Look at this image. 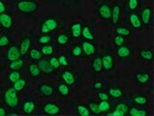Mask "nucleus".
Segmentation results:
<instances>
[{"label":"nucleus","mask_w":154,"mask_h":116,"mask_svg":"<svg viewBox=\"0 0 154 116\" xmlns=\"http://www.w3.org/2000/svg\"><path fill=\"white\" fill-rule=\"evenodd\" d=\"M120 13H122V8L119 5L115 4L112 7V16H111V19H112V24L113 25H117L119 21L120 18Z\"/></svg>","instance_id":"4468645a"},{"label":"nucleus","mask_w":154,"mask_h":116,"mask_svg":"<svg viewBox=\"0 0 154 116\" xmlns=\"http://www.w3.org/2000/svg\"><path fill=\"white\" fill-rule=\"evenodd\" d=\"M38 68H40L41 72H45V74H46V75L52 74V72H54V70H55L54 68L50 65L49 61L46 60V59H43V58H42V59L38 60Z\"/></svg>","instance_id":"6e6552de"},{"label":"nucleus","mask_w":154,"mask_h":116,"mask_svg":"<svg viewBox=\"0 0 154 116\" xmlns=\"http://www.w3.org/2000/svg\"><path fill=\"white\" fill-rule=\"evenodd\" d=\"M10 45V39L6 35L0 36V47H6Z\"/></svg>","instance_id":"79ce46f5"},{"label":"nucleus","mask_w":154,"mask_h":116,"mask_svg":"<svg viewBox=\"0 0 154 116\" xmlns=\"http://www.w3.org/2000/svg\"><path fill=\"white\" fill-rule=\"evenodd\" d=\"M58 60H59L60 65H62V66L67 67V65H69V61H67V58L64 54H62L59 58H58Z\"/></svg>","instance_id":"49530a36"},{"label":"nucleus","mask_w":154,"mask_h":116,"mask_svg":"<svg viewBox=\"0 0 154 116\" xmlns=\"http://www.w3.org/2000/svg\"><path fill=\"white\" fill-rule=\"evenodd\" d=\"M128 110H129V106L128 105L124 104V103H120L117 106H116V108L114 110L113 113H106V115H112V116H124L128 114Z\"/></svg>","instance_id":"0eeeda50"},{"label":"nucleus","mask_w":154,"mask_h":116,"mask_svg":"<svg viewBox=\"0 0 154 116\" xmlns=\"http://www.w3.org/2000/svg\"><path fill=\"white\" fill-rule=\"evenodd\" d=\"M97 97L100 101H108L109 100V95L106 93H102V92H99L97 94Z\"/></svg>","instance_id":"de8ad7c7"},{"label":"nucleus","mask_w":154,"mask_h":116,"mask_svg":"<svg viewBox=\"0 0 154 116\" xmlns=\"http://www.w3.org/2000/svg\"><path fill=\"white\" fill-rule=\"evenodd\" d=\"M77 112H78V114L81 116H90L91 115L90 109L87 108V106L82 105L77 106Z\"/></svg>","instance_id":"f704fd0d"},{"label":"nucleus","mask_w":154,"mask_h":116,"mask_svg":"<svg viewBox=\"0 0 154 116\" xmlns=\"http://www.w3.org/2000/svg\"><path fill=\"white\" fill-rule=\"evenodd\" d=\"M36 109V104L34 101H25L22 105V110L26 115L32 114Z\"/></svg>","instance_id":"dca6fc26"},{"label":"nucleus","mask_w":154,"mask_h":116,"mask_svg":"<svg viewBox=\"0 0 154 116\" xmlns=\"http://www.w3.org/2000/svg\"><path fill=\"white\" fill-rule=\"evenodd\" d=\"M59 26V22L54 18H46L42 21L41 25V32L42 34H48L52 31H55Z\"/></svg>","instance_id":"7ed1b4c3"},{"label":"nucleus","mask_w":154,"mask_h":116,"mask_svg":"<svg viewBox=\"0 0 154 116\" xmlns=\"http://www.w3.org/2000/svg\"><path fill=\"white\" fill-rule=\"evenodd\" d=\"M8 114L7 110L4 108V106L0 105V116H6Z\"/></svg>","instance_id":"3c124183"},{"label":"nucleus","mask_w":154,"mask_h":116,"mask_svg":"<svg viewBox=\"0 0 154 116\" xmlns=\"http://www.w3.org/2000/svg\"><path fill=\"white\" fill-rule=\"evenodd\" d=\"M138 5H139L138 0H128V7H129V10H131V11L137 9Z\"/></svg>","instance_id":"a18cd8bd"},{"label":"nucleus","mask_w":154,"mask_h":116,"mask_svg":"<svg viewBox=\"0 0 154 116\" xmlns=\"http://www.w3.org/2000/svg\"><path fill=\"white\" fill-rule=\"evenodd\" d=\"M17 9L18 12L24 14H32L38 9V4L33 0H20L17 3Z\"/></svg>","instance_id":"f03ea898"},{"label":"nucleus","mask_w":154,"mask_h":116,"mask_svg":"<svg viewBox=\"0 0 154 116\" xmlns=\"http://www.w3.org/2000/svg\"><path fill=\"white\" fill-rule=\"evenodd\" d=\"M88 108L90 109L91 113H94L95 115H99L101 113L100 110H99V106H98L97 102H93V103H90L88 105Z\"/></svg>","instance_id":"473e14b6"},{"label":"nucleus","mask_w":154,"mask_h":116,"mask_svg":"<svg viewBox=\"0 0 154 116\" xmlns=\"http://www.w3.org/2000/svg\"><path fill=\"white\" fill-rule=\"evenodd\" d=\"M117 55L119 58H129L132 55V50H130L128 47H125V46L119 47L117 50Z\"/></svg>","instance_id":"f3484780"},{"label":"nucleus","mask_w":154,"mask_h":116,"mask_svg":"<svg viewBox=\"0 0 154 116\" xmlns=\"http://www.w3.org/2000/svg\"><path fill=\"white\" fill-rule=\"evenodd\" d=\"M67 1H73V0H67Z\"/></svg>","instance_id":"864d4df0"},{"label":"nucleus","mask_w":154,"mask_h":116,"mask_svg":"<svg viewBox=\"0 0 154 116\" xmlns=\"http://www.w3.org/2000/svg\"><path fill=\"white\" fill-rule=\"evenodd\" d=\"M9 80L12 82V83H14L17 80H18L21 77V74L18 71H16V70H13L9 74Z\"/></svg>","instance_id":"72a5a7b5"},{"label":"nucleus","mask_w":154,"mask_h":116,"mask_svg":"<svg viewBox=\"0 0 154 116\" xmlns=\"http://www.w3.org/2000/svg\"><path fill=\"white\" fill-rule=\"evenodd\" d=\"M81 32H82V25L81 23L76 22L73 23L71 25V34L73 38H79L81 36Z\"/></svg>","instance_id":"393cba45"},{"label":"nucleus","mask_w":154,"mask_h":116,"mask_svg":"<svg viewBox=\"0 0 154 116\" xmlns=\"http://www.w3.org/2000/svg\"><path fill=\"white\" fill-rule=\"evenodd\" d=\"M52 41V38L51 36L49 35H42L41 36L40 38H38V44H40V45H42V46H45V45H48V44H50Z\"/></svg>","instance_id":"4c0bfd02"},{"label":"nucleus","mask_w":154,"mask_h":116,"mask_svg":"<svg viewBox=\"0 0 154 116\" xmlns=\"http://www.w3.org/2000/svg\"><path fill=\"white\" fill-rule=\"evenodd\" d=\"M49 63H50V65L54 68L55 70H58L60 68V63H59V60H58V58L55 57V56H51L50 57V59H49Z\"/></svg>","instance_id":"37998d69"},{"label":"nucleus","mask_w":154,"mask_h":116,"mask_svg":"<svg viewBox=\"0 0 154 116\" xmlns=\"http://www.w3.org/2000/svg\"><path fill=\"white\" fill-rule=\"evenodd\" d=\"M133 102L139 105H146L147 104L148 100L146 97H144V96H137L133 99Z\"/></svg>","instance_id":"58836bf2"},{"label":"nucleus","mask_w":154,"mask_h":116,"mask_svg":"<svg viewBox=\"0 0 154 116\" xmlns=\"http://www.w3.org/2000/svg\"><path fill=\"white\" fill-rule=\"evenodd\" d=\"M81 35L83 36V38L85 39V40H89V41H94V33L91 32V28L89 26H85V27L82 28Z\"/></svg>","instance_id":"b1692460"},{"label":"nucleus","mask_w":154,"mask_h":116,"mask_svg":"<svg viewBox=\"0 0 154 116\" xmlns=\"http://www.w3.org/2000/svg\"><path fill=\"white\" fill-rule=\"evenodd\" d=\"M58 91H59V93L62 96H65V97H66L69 94V86H67V84L66 83H61L58 86Z\"/></svg>","instance_id":"e433bc0d"},{"label":"nucleus","mask_w":154,"mask_h":116,"mask_svg":"<svg viewBox=\"0 0 154 116\" xmlns=\"http://www.w3.org/2000/svg\"><path fill=\"white\" fill-rule=\"evenodd\" d=\"M81 47H82L83 52L85 53V55H87V56H91L96 52V48H95L94 44L88 42V41H84L82 43Z\"/></svg>","instance_id":"9b49d317"},{"label":"nucleus","mask_w":154,"mask_h":116,"mask_svg":"<svg viewBox=\"0 0 154 116\" xmlns=\"http://www.w3.org/2000/svg\"><path fill=\"white\" fill-rule=\"evenodd\" d=\"M3 101L9 108H17L19 105L18 92L14 87H10L3 93Z\"/></svg>","instance_id":"f257e3e1"},{"label":"nucleus","mask_w":154,"mask_h":116,"mask_svg":"<svg viewBox=\"0 0 154 116\" xmlns=\"http://www.w3.org/2000/svg\"><path fill=\"white\" fill-rule=\"evenodd\" d=\"M32 46V40L29 37H24L21 43L20 46H19V51H20L21 56H25L27 54V52L30 50V47Z\"/></svg>","instance_id":"9d476101"},{"label":"nucleus","mask_w":154,"mask_h":116,"mask_svg":"<svg viewBox=\"0 0 154 116\" xmlns=\"http://www.w3.org/2000/svg\"><path fill=\"white\" fill-rule=\"evenodd\" d=\"M98 106L100 112H109V111H111V108H112L108 101H101L100 103H98Z\"/></svg>","instance_id":"7c9ffc66"},{"label":"nucleus","mask_w":154,"mask_h":116,"mask_svg":"<svg viewBox=\"0 0 154 116\" xmlns=\"http://www.w3.org/2000/svg\"><path fill=\"white\" fill-rule=\"evenodd\" d=\"M42 110L46 115L53 116V115L59 114L61 112V108L54 103H47L43 105Z\"/></svg>","instance_id":"39448f33"},{"label":"nucleus","mask_w":154,"mask_h":116,"mask_svg":"<svg viewBox=\"0 0 154 116\" xmlns=\"http://www.w3.org/2000/svg\"><path fill=\"white\" fill-rule=\"evenodd\" d=\"M151 18H152V9L149 7L143 8L141 13L142 23L144 24V25H148L149 22L151 21Z\"/></svg>","instance_id":"ddd939ff"},{"label":"nucleus","mask_w":154,"mask_h":116,"mask_svg":"<svg viewBox=\"0 0 154 116\" xmlns=\"http://www.w3.org/2000/svg\"><path fill=\"white\" fill-rule=\"evenodd\" d=\"M38 91L41 92V94H42L45 97H49L54 94V88H53V86L47 83H42L38 85Z\"/></svg>","instance_id":"2eb2a0df"},{"label":"nucleus","mask_w":154,"mask_h":116,"mask_svg":"<svg viewBox=\"0 0 154 116\" xmlns=\"http://www.w3.org/2000/svg\"><path fill=\"white\" fill-rule=\"evenodd\" d=\"M29 56H30L31 59L35 60V61H38L42 58V51L36 50V48H32L30 52H29Z\"/></svg>","instance_id":"c756f323"},{"label":"nucleus","mask_w":154,"mask_h":116,"mask_svg":"<svg viewBox=\"0 0 154 116\" xmlns=\"http://www.w3.org/2000/svg\"><path fill=\"white\" fill-rule=\"evenodd\" d=\"M26 84H27V81H26V79H19L18 80H17L16 82L14 83V88L16 89L17 92H20V91H22L24 88H25V86H26Z\"/></svg>","instance_id":"c85d7f7f"},{"label":"nucleus","mask_w":154,"mask_h":116,"mask_svg":"<svg viewBox=\"0 0 154 116\" xmlns=\"http://www.w3.org/2000/svg\"><path fill=\"white\" fill-rule=\"evenodd\" d=\"M116 33H117L118 35H120V36L128 37V36L131 35V30H129V29L126 28V27L119 26V27L116 28Z\"/></svg>","instance_id":"2f4dec72"},{"label":"nucleus","mask_w":154,"mask_h":116,"mask_svg":"<svg viewBox=\"0 0 154 116\" xmlns=\"http://www.w3.org/2000/svg\"><path fill=\"white\" fill-rule=\"evenodd\" d=\"M0 70H1V63H0Z\"/></svg>","instance_id":"603ef678"},{"label":"nucleus","mask_w":154,"mask_h":116,"mask_svg":"<svg viewBox=\"0 0 154 116\" xmlns=\"http://www.w3.org/2000/svg\"><path fill=\"white\" fill-rule=\"evenodd\" d=\"M91 68H93V70L95 72H102L103 70V66H102V59H101V56L98 54L96 55L94 60H93V63H91Z\"/></svg>","instance_id":"aec40b11"},{"label":"nucleus","mask_w":154,"mask_h":116,"mask_svg":"<svg viewBox=\"0 0 154 116\" xmlns=\"http://www.w3.org/2000/svg\"><path fill=\"white\" fill-rule=\"evenodd\" d=\"M62 79L67 85H73L75 82V76L69 71H64L62 74Z\"/></svg>","instance_id":"6ab92c4d"},{"label":"nucleus","mask_w":154,"mask_h":116,"mask_svg":"<svg viewBox=\"0 0 154 116\" xmlns=\"http://www.w3.org/2000/svg\"><path fill=\"white\" fill-rule=\"evenodd\" d=\"M0 25L7 30H11L14 25V18L10 14L1 13L0 14Z\"/></svg>","instance_id":"20e7f679"},{"label":"nucleus","mask_w":154,"mask_h":116,"mask_svg":"<svg viewBox=\"0 0 154 116\" xmlns=\"http://www.w3.org/2000/svg\"><path fill=\"white\" fill-rule=\"evenodd\" d=\"M6 10H7L6 5L4 4V2L2 1V0H0V14L5 13V12H6Z\"/></svg>","instance_id":"8fccbe9b"},{"label":"nucleus","mask_w":154,"mask_h":116,"mask_svg":"<svg viewBox=\"0 0 154 116\" xmlns=\"http://www.w3.org/2000/svg\"><path fill=\"white\" fill-rule=\"evenodd\" d=\"M135 79L136 80L141 84H146L147 82L150 80L151 76L148 72H137L136 76H135Z\"/></svg>","instance_id":"412c9836"},{"label":"nucleus","mask_w":154,"mask_h":116,"mask_svg":"<svg viewBox=\"0 0 154 116\" xmlns=\"http://www.w3.org/2000/svg\"><path fill=\"white\" fill-rule=\"evenodd\" d=\"M69 38L66 34H60L59 36L57 37V43L59 44L60 46H66L67 42H69Z\"/></svg>","instance_id":"ea45409f"},{"label":"nucleus","mask_w":154,"mask_h":116,"mask_svg":"<svg viewBox=\"0 0 154 116\" xmlns=\"http://www.w3.org/2000/svg\"><path fill=\"white\" fill-rule=\"evenodd\" d=\"M21 57L20 51H19V47H17L16 45H13L8 48L7 51V58L9 61H14L17 60L18 58Z\"/></svg>","instance_id":"1a4fd4ad"},{"label":"nucleus","mask_w":154,"mask_h":116,"mask_svg":"<svg viewBox=\"0 0 154 116\" xmlns=\"http://www.w3.org/2000/svg\"><path fill=\"white\" fill-rule=\"evenodd\" d=\"M24 66V60L22 59V58H18V59L17 60H14V61H11L10 62V64H9V68H10V70H16V71H18V70H20L22 69Z\"/></svg>","instance_id":"4be33fe9"},{"label":"nucleus","mask_w":154,"mask_h":116,"mask_svg":"<svg viewBox=\"0 0 154 116\" xmlns=\"http://www.w3.org/2000/svg\"><path fill=\"white\" fill-rule=\"evenodd\" d=\"M125 40H124V37L123 36H120V35H118L117 37H116L114 39V44H115V46L116 47H122L123 46V44H124Z\"/></svg>","instance_id":"c03bdc74"},{"label":"nucleus","mask_w":154,"mask_h":116,"mask_svg":"<svg viewBox=\"0 0 154 116\" xmlns=\"http://www.w3.org/2000/svg\"><path fill=\"white\" fill-rule=\"evenodd\" d=\"M82 52H83V50H82L81 46H75L72 47V50H71V55L73 57H78V56H81Z\"/></svg>","instance_id":"a19ab883"},{"label":"nucleus","mask_w":154,"mask_h":116,"mask_svg":"<svg viewBox=\"0 0 154 116\" xmlns=\"http://www.w3.org/2000/svg\"><path fill=\"white\" fill-rule=\"evenodd\" d=\"M129 22L130 24H131V26L135 29H139V28H142V25H143V23H142V21H141V18H139V16L137 14H130V17H129Z\"/></svg>","instance_id":"a211bd4d"},{"label":"nucleus","mask_w":154,"mask_h":116,"mask_svg":"<svg viewBox=\"0 0 154 116\" xmlns=\"http://www.w3.org/2000/svg\"><path fill=\"white\" fill-rule=\"evenodd\" d=\"M28 71L32 77H38L41 75V70H40V68H38V64H36V63H31V64H29Z\"/></svg>","instance_id":"5701e85b"},{"label":"nucleus","mask_w":154,"mask_h":116,"mask_svg":"<svg viewBox=\"0 0 154 116\" xmlns=\"http://www.w3.org/2000/svg\"><path fill=\"white\" fill-rule=\"evenodd\" d=\"M94 90H101V89H103V83L101 81H96V82H94Z\"/></svg>","instance_id":"09e8293b"},{"label":"nucleus","mask_w":154,"mask_h":116,"mask_svg":"<svg viewBox=\"0 0 154 116\" xmlns=\"http://www.w3.org/2000/svg\"><path fill=\"white\" fill-rule=\"evenodd\" d=\"M53 52H54V48L51 45H45L42 48V55H45V56H49V55H52Z\"/></svg>","instance_id":"c9c22d12"},{"label":"nucleus","mask_w":154,"mask_h":116,"mask_svg":"<svg viewBox=\"0 0 154 116\" xmlns=\"http://www.w3.org/2000/svg\"><path fill=\"white\" fill-rule=\"evenodd\" d=\"M140 56H141L142 59L146 60V61H151L153 58V53L150 48H147V50H142L140 51Z\"/></svg>","instance_id":"bb28decb"},{"label":"nucleus","mask_w":154,"mask_h":116,"mask_svg":"<svg viewBox=\"0 0 154 116\" xmlns=\"http://www.w3.org/2000/svg\"><path fill=\"white\" fill-rule=\"evenodd\" d=\"M98 16L102 19H111L112 16V8L108 4H102L100 5L97 9Z\"/></svg>","instance_id":"423d86ee"},{"label":"nucleus","mask_w":154,"mask_h":116,"mask_svg":"<svg viewBox=\"0 0 154 116\" xmlns=\"http://www.w3.org/2000/svg\"><path fill=\"white\" fill-rule=\"evenodd\" d=\"M102 59V66L103 69L106 72H109L111 70H113L114 68V57L110 54H105L101 57Z\"/></svg>","instance_id":"f8f14e48"},{"label":"nucleus","mask_w":154,"mask_h":116,"mask_svg":"<svg viewBox=\"0 0 154 116\" xmlns=\"http://www.w3.org/2000/svg\"><path fill=\"white\" fill-rule=\"evenodd\" d=\"M109 96L115 99H119L123 96V92L120 88H115V87H111L109 89Z\"/></svg>","instance_id":"cd10ccee"},{"label":"nucleus","mask_w":154,"mask_h":116,"mask_svg":"<svg viewBox=\"0 0 154 116\" xmlns=\"http://www.w3.org/2000/svg\"><path fill=\"white\" fill-rule=\"evenodd\" d=\"M128 114H129V115H132V116H146V115H148V113H147V111H146V110L141 109V108H129V110H128Z\"/></svg>","instance_id":"a878e982"}]
</instances>
